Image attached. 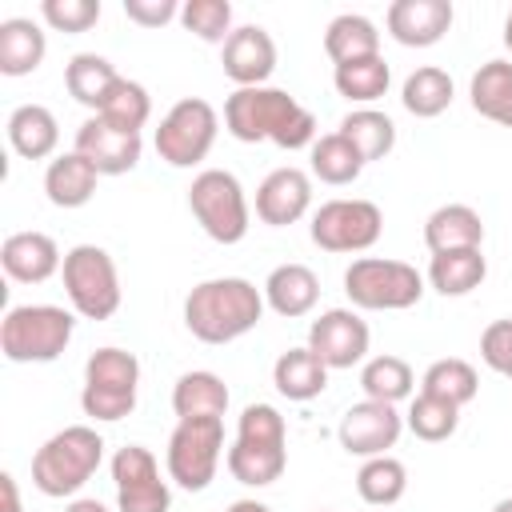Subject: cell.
Segmentation results:
<instances>
[{
	"label": "cell",
	"instance_id": "cell-1",
	"mask_svg": "<svg viewBox=\"0 0 512 512\" xmlns=\"http://www.w3.org/2000/svg\"><path fill=\"white\" fill-rule=\"evenodd\" d=\"M224 128L240 144H276L284 152H300L316 144V116L284 88H236L224 100Z\"/></svg>",
	"mask_w": 512,
	"mask_h": 512
},
{
	"label": "cell",
	"instance_id": "cell-2",
	"mask_svg": "<svg viewBox=\"0 0 512 512\" xmlns=\"http://www.w3.org/2000/svg\"><path fill=\"white\" fill-rule=\"evenodd\" d=\"M264 308V288H256L252 280L212 276L184 296V328L200 344H232L260 324Z\"/></svg>",
	"mask_w": 512,
	"mask_h": 512
},
{
	"label": "cell",
	"instance_id": "cell-3",
	"mask_svg": "<svg viewBox=\"0 0 512 512\" xmlns=\"http://www.w3.org/2000/svg\"><path fill=\"white\" fill-rule=\"evenodd\" d=\"M104 460V436L92 424H68L48 436L32 456V484L40 496L76 500Z\"/></svg>",
	"mask_w": 512,
	"mask_h": 512
},
{
	"label": "cell",
	"instance_id": "cell-4",
	"mask_svg": "<svg viewBox=\"0 0 512 512\" xmlns=\"http://www.w3.org/2000/svg\"><path fill=\"white\" fill-rule=\"evenodd\" d=\"M76 332V312L60 304H16L0 320V352L12 364L56 360Z\"/></svg>",
	"mask_w": 512,
	"mask_h": 512
},
{
	"label": "cell",
	"instance_id": "cell-5",
	"mask_svg": "<svg viewBox=\"0 0 512 512\" xmlns=\"http://www.w3.org/2000/svg\"><path fill=\"white\" fill-rule=\"evenodd\" d=\"M424 284L428 280L412 264L388 256H356L344 268V296L356 312H404L420 304Z\"/></svg>",
	"mask_w": 512,
	"mask_h": 512
},
{
	"label": "cell",
	"instance_id": "cell-6",
	"mask_svg": "<svg viewBox=\"0 0 512 512\" xmlns=\"http://www.w3.org/2000/svg\"><path fill=\"white\" fill-rule=\"evenodd\" d=\"M140 392V360L128 348H96L84 360V388H80V408L84 416L112 424L132 416Z\"/></svg>",
	"mask_w": 512,
	"mask_h": 512
},
{
	"label": "cell",
	"instance_id": "cell-7",
	"mask_svg": "<svg viewBox=\"0 0 512 512\" xmlns=\"http://www.w3.org/2000/svg\"><path fill=\"white\" fill-rule=\"evenodd\" d=\"M188 208L208 240L216 244H240L252 228V208L244 196V184L228 168H204L188 184Z\"/></svg>",
	"mask_w": 512,
	"mask_h": 512
},
{
	"label": "cell",
	"instance_id": "cell-8",
	"mask_svg": "<svg viewBox=\"0 0 512 512\" xmlns=\"http://www.w3.org/2000/svg\"><path fill=\"white\" fill-rule=\"evenodd\" d=\"M64 296L68 308L80 320H112L120 308V272L116 260L108 256V248L100 244H76L64 252Z\"/></svg>",
	"mask_w": 512,
	"mask_h": 512
},
{
	"label": "cell",
	"instance_id": "cell-9",
	"mask_svg": "<svg viewBox=\"0 0 512 512\" xmlns=\"http://www.w3.org/2000/svg\"><path fill=\"white\" fill-rule=\"evenodd\" d=\"M224 456V420H176L168 448H164V468L168 480L184 492H204L216 480Z\"/></svg>",
	"mask_w": 512,
	"mask_h": 512
},
{
	"label": "cell",
	"instance_id": "cell-10",
	"mask_svg": "<svg viewBox=\"0 0 512 512\" xmlns=\"http://www.w3.org/2000/svg\"><path fill=\"white\" fill-rule=\"evenodd\" d=\"M216 132H220V112L200 96H184L164 112L156 128V152L172 168H196L212 152Z\"/></svg>",
	"mask_w": 512,
	"mask_h": 512
},
{
	"label": "cell",
	"instance_id": "cell-11",
	"mask_svg": "<svg viewBox=\"0 0 512 512\" xmlns=\"http://www.w3.org/2000/svg\"><path fill=\"white\" fill-rule=\"evenodd\" d=\"M384 232L380 204L364 196H336L312 212L308 236L320 252H368Z\"/></svg>",
	"mask_w": 512,
	"mask_h": 512
},
{
	"label": "cell",
	"instance_id": "cell-12",
	"mask_svg": "<svg viewBox=\"0 0 512 512\" xmlns=\"http://www.w3.org/2000/svg\"><path fill=\"white\" fill-rule=\"evenodd\" d=\"M112 484H116L120 512H168L172 508V488L160 476V464L144 444H124L112 456Z\"/></svg>",
	"mask_w": 512,
	"mask_h": 512
},
{
	"label": "cell",
	"instance_id": "cell-13",
	"mask_svg": "<svg viewBox=\"0 0 512 512\" xmlns=\"http://www.w3.org/2000/svg\"><path fill=\"white\" fill-rule=\"evenodd\" d=\"M368 320L356 308H328L308 324V348L332 368H356L368 360Z\"/></svg>",
	"mask_w": 512,
	"mask_h": 512
},
{
	"label": "cell",
	"instance_id": "cell-14",
	"mask_svg": "<svg viewBox=\"0 0 512 512\" xmlns=\"http://www.w3.org/2000/svg\"><path fill=\"white\" fill-rule=\"evenodd\" d=\"M404 432V416L396 412V404H380V400H360L340 416V448L348 456L372 460V456H388V448H396Z\"/></svg>",
	"mask_w": 512,
	"mask_h": 512
},
{
	"label": "cell",
	"instance_id": "cell-15",
	"mask_svg": "<svg viewBox=\"0 0 512 512\" xmlns=\"http://www.w3.org/2000/svg\"><path fill=\"white\" fill-rule=\"evenodd\" d=\"M72 152H80L100 176H124L140 164V152H144V140L136 132H120L112 128L108 120L100 116H88L80 128H76V144Z\"/></svg>",
	"mask_w": 512,
	"mask_h": 512
},
{
	"label": "cell",
	"instance_id": "cell-16",
	"mask_svg": "<svg viewBox=\"0 0 512 512\" xmlns=\"http://www.w3.org/2000/svg\"><path fill=\"white\" fill-rule=\"evenodd\" d=\"M220 68L236 88H260L276 72V40L260 24H240L220 48Z\"/></svg>",
	"mask_w": 512,
	"mask_h": 512
},
{
	"label": "cell",
	"instance_id": "cell-17",
	"mask_svg": "<svg viewBox=\"0 0 512 512\" xmlns=\"http://www.w3.org/2000/svg\"><path fill=\"white\" fill-rule=\"evenodd\" d=\"M312 208V176L304 168H272L256 188V216L268 228H288Z\"/></svg>",
	"mask_w": 512,
	"mask_h": 512
},
{
	"label": "cell",
	"instance_id": "cell-18",
	"mask_svg": "<svg viewBox=\"0 0 512 512\" xmlns=\"http://www.w3.org/2000/svg\"><path fill=\"white\" fill-rule=\"evenodd\" d=\"M452 0H392L384 12L388 36L404 48H432L452 28Z\"/></svg>",
	"mask_w": 512,
	"mask_h": 512
},
{
	"label": "cell",
	"instance_id": "cell-19",
	"mask_svg": "<svg viewBox=\"0 0 512 512\" xmlns=\"http://www.w3.org/2000/svg\"><path fill=\"white\" fill-rule=\"evenodd\" d=\"M0 264L16 284H44L64 268V256L48 232H12L0 244Z\"/></svg>",
	"mask_w": 512,
	"mask_h": 512
},
{
	"label": "cell",
	"instance_id": "cell-20",
	"mask_svg": "<svg viewBox=\"0 0 512 512\" xmlns=\"http://www.w3.org/2000/svg\"><path fill=\"white\" fill-rule=\"evenodd\" d=\"M316 300H320V276L308 264H296V260L276 264L264 280V304L284 320L308 316L316 308Z\"/></svg>",
	"mask_w": 512,
	"mask_h": 512
},
{
	"label": "cell",
	"instance_id": "cell-21",
	"mask_svg": "<svg viewBox=\"0 0 512 512\" xmlns=\"http://www.w3.org/2000/svg\"><path fill=\"white\" fill-rule=\"evenodd\" d=\"M8 144L16 156L24 160H52L56 156V144H60V124L52 116V108L44 104H16L8 112Z\"/></svg>",
	"mask_w": 512,
	"mask_h": 512
},
{
	"label": "cell",
	"instance_id": "cell-22",
	"mask_svg": "<svg viewBox=\"0 0 512 512\" xmlns=\"http://www.w3.org/2000/svg\"><path fill=\"white\" fill-rule=\"evenodd\" d=\"M100 172L80 156V152H60L44 168V196L56 208H84L96 196Z\"/></svg>",
	"mask_w": 512,
	"mask_h": 512
},
{
	"label": "cell",
	"instance_id": "cell-23",
	"mask_svg": "<svg viewBox=\"0 0 512 512\" xmlns=\"http://www.w3.org/2000/svg\"><path fill=\"white\" fill-rule=\"evenodd\" d=\"M272 384L284 400H296V404H308L316 400L324 388H328V364L304 344V348H288L276 356L272 364Z\"/></svg>",
	"mask_w": 512,
	"mask_h": 512
},
{
	"label": "cell",
	"instance_id": "cell-24",
	"mask_svg": "<svg viewBox=\"0 0 512 512\" xmlns=\"http://www.w3.org/2000/svg\"><path fill=\"white\" fill-rule=\"evenodd\" d=\"M48 56V36L28 16L0 20V72L4 76H32Z\"/></svg>",
	"mask_w": 512,
	"mask_h": 512
},
{
	"label": "cell",
	"instance_id": "cell-25",
	"mask_svg": "<svg viewBox=\"0 0 512 512\" xmlns=\"http://www.w3.org/2000/svg\"><path fill=\"white\" fill-rule=\"evenodd\" d=\"M228 384L208 372V368H196V372H184L176 384H172V412L176 420H224L228 412Z\"/></svg>",
	"mask_w": 512,
	"mask_h": 512
},
{
	"label": "cell",
	"instance_id": "cell-26",
	"mask_svg": "<svg viewBox=\"0 0 512 512\" xmlns=\"http://www.w3.org/2000/svg\"><path fill=\"white\" fill-rule=\"evenodd\" d=\"M424 244L428 252H456V248H480L484 244V220L468 204H440L424 220Z\"/></svg>",
	"mask_w": 512,
	"mask_h": 512
},
{
	"label": "cell",
	"instance_id": "cell-27",
	"mask_svg": "<svg viewBox=\"0 0 512 512\" xmlns=\"http://www.w3.org/2000/svg\"><path fill=\"white\" fill-rule=\"evenodd\" d=\"M224 464L232 472L236 484L244 488H268L284 476L288 468V448L284 444H248V440H232L224 452Z\"/></svg>",
	"mask_w": 512,
	"mask_h": 512
},
{
	"label": "cell",
	"instance_id": "cell-28",
	"mask_svg": "<svg viewBox=\"0 0 512 512\" xmlns=\"http://www.w3.org/2000/svg\"><path fill=\"white\" fill-rule=\"evenodd\" d=\"M468 100L484 120L512 128V60H484L468 80Z\"/></svg>",
	"mask_w": 512,
	"mask_h": 512
},
{
	"label": "cell",
	"instance_id": "cell-29",
	"mask_svg": "<svg viewBox=\"0 0 512 512\" xmlns=\"http://www.w3.org/2000/svg\"><path fill=\"white\" fill-rule=\"evenodd\" d=\"M488 276V260L480 248H456V252H432L428 260V284L440 296H468L484 284Z\"/></svg>",
	"mask_w": 512,
	"mask_h": 512
},
{
	"label": "cell",
	"instance_id": "cell-30",
	"mask_svg": "<svg viewBox=\"0 0 512 512\" xmlns=\"http://www.w3.org/2000/svg\"><path fill=\"white\" fill-rule=\"evenodd\" d=\"M324 52L336 64H352V60H364V56H380V32L368 16L360 12H340L328 20L324 28Z\"/></svg>",
	"mask_w": 512,
	"mask_h": 512
},
{
	"label": "cell",
	"instance_id": "cell-31",
	"mask_svg": "<svg viewBox=\"0 0 512 512\" xmlns=\"http://www.w3.org/2000/svg\"><path fill=\"white\" fill-rule=\"evenodd\" d=\"M116 80H120V72H116L112 60L100 56V52H76V56L64 64V88H68V96H72L76 104L92 108V112H100V104H104V96L112 92Z\"/></svg>",
	"mask_w": 512,
	"mask_h": 512
},
{
	"label": "cell",
	"instance_id": "cell-32",
	"mask_svg": "<svg viewBox=\"0 0 512 512\" xmlns=\"http://www.w3.org/2000/svg\"><path fill=\"white\" fill-rule=\"evenodd\" d=\"M360 388H364V400H380V404H400V400H412L416 392V372L404 356H392V352H380V356H368L364 368H360Z\"/></svg>",
	"mask_w": 512,
	"mask_h": 512
},
{
	"label": "cell",
	"instance_id": "cell-33",
	"mask_svg": "<svg viewBox=\"0 0 512 512\" xmlns=\"http://www.w3.org/2000/svg\"><path fill=\"white\" fill-rule=\"evenodd\" d=\"M336 132L360 152L364 164L384 160V156L396 148V124H392V116L380 112V108H352V112L340 120Z\"/></svg>",
	"mask_w": 512,
	"mask_h": 512
},
{
	"label": "cell",
	"instance_id": "cell-34",
	"mask_svg": "<svg viewBox=\"0 0 512 512\" xmlns=\"http://www.w3.org/2000/svg\"><path fill=\"white\" fill-rule=\"evenodd\" d=\"M452 96H456L452 76L444 68H436V64H420L416 72H408V80L400 88V104L416 120H436L440 112L452 108Z\"/></svg>",
	"mask_w": 512,
	"mask_h": 512
},
{
	"label": "cell",
	"instance_id": "cell-35",
	"mask_svg": "<svg viewBox=\"0 0 512 512\" xmlns=\"http://www.w3.org/2000/svg\"><path fill=\"white\" fill-rule=\"evenodd\" d=\"M332 84L336 92L348 100V104H360V108H372L388 84H392V68L384 56H364V60H352V64H336L332 68Z\"/></svg>",
	"mask_w": 512,
	"mask_h": 512
},
{
	"label": "cell",
	"instance_id": "cell-36",
	"mask_svg": "<svg viewBox=\"0 0 512 512\" xmlns=\"http://www.w3.org/2000/svg\"><path fill=\"white\" fill-rule=\"evenodd\" d=\"M308 168L320 184H332V188H344L352 184L360 172H364V160L360 152L340 136V132H328V136H316V144L308 148Z\"/></svg>",
	"mask_w": 512,
	"mask_h": 512
},
{
	"label": "cell",
	"instance_id": "cell-37",
	"mask_svg": "<svg viewBox=\"0 0 512 512\" xmlns=\"http://www.w3.org/2000/svg\"><path fill=\"white\" fill-rule=\"evenodd\" d=\"M420 392L440 396V400L464 408V404L476 400V392H480V376H476V368H472L468 360H460V356H444V360H432V364L424 368V376H420Z\"/></svg>",
	"mask_w": 512,
	"mask_h": 512
},
{
	"label": "cell",
	"instance_id": "cell-38",
	"mask_svg": "<svg viewBox=\"0 0 512 512\" xmlns=\"http://www.w3.org/2000/svg\"><path fill=\"white\" fill-rule=\"evenodd\" d=\"M356 492L364 504L372 508H392L404 492H408V468L388 452V456H372L360 464L356 472Z\"/></svg>",
	"mask_w": 512,
	"mask_h": 512
},
{
	"label": "cell",
	"instance_id": "cell-39",
	"mask_svg": "<svg viewBox=\"0 0 512 512\" xmlns=\"http://www.w3.org/2000/svg\"><path fill=\"white\" fill-rule=\"evenodd\" d=\"M92 116L108 120V124L120 128V132H136V136H140V128H144L148 116H152V96H148V88H144L140 80L120 76V80L112 84V92L104 96L100 112H92Z\"/></svg>",
	"mask_w": 512,
	"mask_h": 512
},
{
	"label": "cell",
	"instance_id": "cell-40",
	"mask_svg": "<svg viewBox=\"0 0 512 512\" xmlns=\"http://www.w3.org/2000/svg\"><path fill=\"white\" fill-rule=\"evenodd\" d=\"M404 428L424 440V444H440L448 440L456 428H460V408L440 400V396H428V392H416L408 400V412H404Z\"/></svg>",
	"mask_w": 512,
	"mask_h": 512
},
{
	"label": "cell",
	"instance_id": "cell-41",
	"mask_svg": "<svg viewBox=\"0 0 512 512\" xmlns=\"http://www.w3.org/2000/svg\"><path fill=\"white\" fill-rule=\"evenodd\" d=\"M180 24L192 36H200L204 44H220V48L236 32L232 28V4L228 0H184L180 4Z\"/></svg>",
	"mask_w": 512,
	"mask_h": 512
},
{
	"label": "cell",
	"instance_id": "cell-42",
	"mask_svg": "<svg viewBox=\"0 0 512 512\" xmlns=\"http://www.w3.org/2000/svg\"><path fill=\"white\" fill-rule=\"evenodd\" d=\"M236 440L248 444H288V424L272 404H248L236 420Z\"/></svg>",
	"mask_w": 512,
	"mask_h": 512
},
{
	"label": "cell",
	"instance_id": "cell-43",
	"mask_svg": "<svg viewBox=\"0 0 512 512\" xmlns=\"http://www.w3.org/2000/svg\"><path fill=\"white\" fill-rule=\"evenodd\" d=\"M40 16L52 32L76 36V32H88L100 20V0H44Z\"/></svg>",
	"mask_w": 512,
	"mask_h": 512
},
{
	"label": "cell",
	"instance_id": "cell-44",
	"mask_svg": "<svg viewBox=\"0 0 512 512\" xmlns=\"http://www.w3.org/2000/svg\"><path fill=\"white\" fill-rule=\"evenodd\" d=\"M480 360H484L496 376L512 380V320H492V324L480 332Z\"/></svg>",
	"mask_w": 512,
	"mask_h": 512
},
{
	"label": "cell",
	"instance_id": "cell-45",
	"mask_svg": "<svg viewBox=\"0 0 512 512\" xmlns=\"http://www.w3.org/2000/svg\"><path fill=\"white\" fill-rule=\"evenodd\" d=\"M124 16L140 28H164L180 20V4L176 0H124Z\"/></svg>",
	"mask_w": 512,
	"mask_h": 512
},
{
	"label": "cell",
	"instance_id": "cell-46",
	"mask_svg": "<svg viewBox=\"0 0 512 512\" xmlns=\"http://www.w3.org/2000/svg\"><path fill=\"white\" fill-rule=\"evenodd\" d=\"M0 492H4V508H0V512H24V504H20V488H16V476H12V472L0 476Z\"/></svg>",
	"mask_w": 512,
	"mask_h": 512
},
{
	"label": "cell",
	"instance_id": "cell-47",
	"mask_svg": "<svg viewBox=\"0 0 512 512\" xmlns=\"http://www.w3.org/2000/svg\"><path fill=\"white\" fill-rule=\"evenodd\" d=\"M64 512H108V508H104L96 496H76V500L64 504Z\"/></svg>",
	"mask_w": 512,
	"mask_h": 512
},
{
	"label": "cell",
	"instance_id": "cell-48",
	"mask_svg": "<svg viewBox=\"0 0 512 512\" xmlns=\"http://www.w3.org/2000/svg\"><path fill=\"white\" fill-rule=\"evenodd\" d=\"M224 512H272L268 504H260V500H232Z\"/></svg>",
	"mask_w": 512,
	"mask_h": 512
},
{
	"label": "cell",
	"instance_id": "cell-49",
	"mask_svg": "<svg viewBox=\"0 0 512 512\" xmlns=\"http://www.w3.org/2000/svg\"><path fill=\"white\" fill-rule=\"evenodd\" d=\"M504 48L512 52V8H508V16H504Z\"/></svg>",
	"mask_w": 512,
	"mask_h": 512
},
{
	"label": "cell",
	"instance_id": "cell-50",
	"mask_svg": "<svg viewBox=\"0 0 512 512\" xmlns=\"http://www.w3.org/2000/svg\"><path fill=\"white\" fill-rule=\"evenodd\" d=\"M492 512H512V496H504V500H496V504H492Z\"/></svg>",
	"mask_w": 512,
	"mask_h": 512
}]
</instances>
